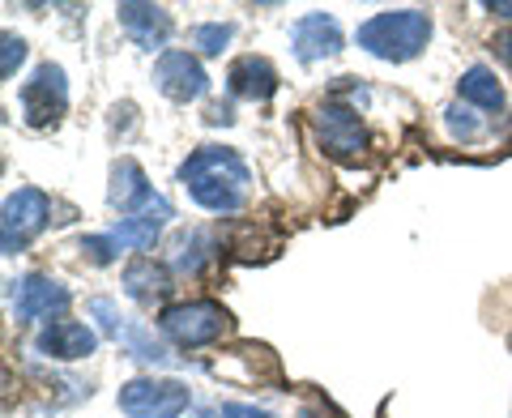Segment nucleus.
I'll return each instance as SVG.
<instances>
[{"mask_svg":"<svg viewBox=\"0 0 512 418\" xmlns=\"http://www.w3.org/2000/svg\"><path fill=\"white\" fill-rule=\"evenodd\" d=\"M180 184L210 214H235L248 201L252 167L231 146H201L180 163Z\"/></svg>","mask_w":512,"mask_h":418,"instance_id":"obj_1","label":"nucleus"},{"mask_svg":"<svg viewBox=\"0 0 512 418\" xmlns=\"http://www.w3.org/2000/svg\"><path fill=\"white\" fill-rule=\"evenodd\" d=\"M355 39L367 56L406 64L414 56H423V47L431 43V18L423 9H384L355 30Z\"/></svg>","mask_w":512,"mask_h":418,"instance_id":"obj_2","label":"nucleus"},{"mask_svg":"<svg viewBox=\"0 0 512 418\" xmlns=\"http://www.w3.org/2000/svg\"><path fill=\"white\" fill-rule=\"evenodd\" d=\"M158 329L184 350H201L214 346L222 333L231 329V312L214 299H192V303H171L158 312Z\"/></svg>","mask_w":512,"mask_h":418,"instance_id":"obj_3","label":"nucleus"},{"mask_svg":"<svg viewBox=\"0 0 512 418\" xmlns=\"http://www.w3.org/2000/svg\"><path fill=\"white\" fill-rule=\"evenodd\" d=\"M52 222V197L39 188H18L5 197L0 214V256H22Z\"/></svg>","mask_w":512,"mask_h":418,"instance_id":"obj_4","label":"nucleus"},{"mask_svg":"<svg viewBox=\"0 0 512 418\" xmlns=\"http://www.w3.org/2000/svg\"><path fill=\"white\" fill-rule=\"evenodd\" d=\"M18 107L30 128L60 124V116L69 111V77H64L60 64L47 60L30 73V82H22V90H18Z\"/></svg>","mask_w":512,"mask_h":418,"instance_id":"obj_5","label":"nucleus"},{"mask_svg":"<svg viewBox=\"0 0 512 418\" xmlns=\"http://www.w3.org/2000/svg\"><path fill=\"white\" fill-rule=\"evenodd\" d=\"M188 406H192V393L184 380L137 376L120 389V410L128 418H180Z\"/></svg>","mask_w":512,"mask_h":418,"instance_id":"obj_6","label":"nucleus"},{"mask_svg":"<svg viewBox=\"0 0 512 418\" xmlns=\"http://www.w3.org/2000/svg\"><path fill=\"white\" fill-rule=\"evenodd\" d=\"M73 303V291L56 278L43 273H22L18 282H9V308L18 325H35V320H52Z\"/></svg>","mask_w":512,"mask_h":418,"instance_id":"obj_7","label":"nucleus"},{"mask_svg":"<svg viewBox=\"0 0 512 418\" xmlns=\"http://www.w3.org/2000/svg\"><path fill=\"white\" fill-rule=\"evenodd\" d=\"M312 124H316V137L325 146V154L342 158V163H350V158H359L367 150V128L350 103H325L312 116Z\"/></svg>","mask_w":512,"mask_h":418,"instance_id":"obj_8","label":"nucleus"},{"mask_svg":"<svg viewBox=\"0 0 512 418\" xmlns=\"http://www.w3.org/2000/svg\"><path fill=\"white\" fill-rule=\"evenodd\" d=\"M154 86L163 90L171 103H197V99H205V90H210V73L201 69V60L192 52L171 47V52H163L154 64Z\"/></svg>","mask_w":512,"mask_h":418,"instance_id":"obj_9","label":"nucleus"},{"mask_svg":"<svg viewBox=\"0 0 512 418\" xmlns=\"http://www.w3.org/2000/svg\"><path fill=\"white\" fill-rule=\"evenodd\" d=\"M99 346V333L82 320H52L35 333V355L56 359V363H73V359H90Z\"/></svg>","mask_w":512,"mask_h":418,"instance_id":"obj_10","label":"nucleus"},{"mask_svg":"<svg viewBox=\"0 0 512 418\" xmlns=\"http://www.w3.org/2000/svg\"><path fill=\"white\" fill-rule=\"evenodd\" d=\"M291 47L303 64L329 60L342 52V26L333 22V13H303V18L291 26Z\"/></svg>","mask_w":512,"mask_h":418,"instance_id":"obj_11","label":"nucleus"},{"mask_svg":"<svg viewBox=\"0 0 512 418\" xmlns=\"http://www.w3.org/2000/svg\"><path fill=\"white\" fill-rule=\"evenodd\" d=\"M175 218V209L167 197H154L141 214L133 218H120L116 227H111V239H116L120 248H133V252H150L158 244V235H163V227Z\"/></svg>","mask_w":512,"mask_h":418,"instance_id":"obj_12","label":"nucleus"},{"mask_svg":"<svg viewBox=\"0 0 512 418\" xmlns=\"http://www.w3.org/2000/svg\"><path fill=\"white\" fill-rule=\"evenodd\" d=\"M116 18L120 26L128 30V39H133L137 47H146V52H154V47H163L171 39V13L158 9V5H141V0H124V5H116Z\"/></svg>","mask_w":512,"mask_h":418,"instance_id":"obj_13","label":"nucleus"},{"mask_svg":"<svg viewBox=\"0 0 512 418\" xmlns=\"http://www.w3.org/2000/svg\"><path fill=\"white\" fill-rule=\"evenodd\" d=\"M227 90L235 94V99L269 103L274 99V90H278V69L265 56H239V60H231V69H227Z\"/></svg>","mask_w":512,"mask_h":418,"instance_id":"obj_14","label":"nucleus"},{"mask_svg":"<svg viewBox=\"0 0 512 418\" xmlns=\"http://www.w3.org/2000/svg\"><path fill=\"white\" fill-rule=\"evenodd\" d=\"M154 197H158V192L150 188L146 171H141L133 158H120V163L111 167V188H107L111 209H120L124 218H133V214H141V209H146Z\"/></svg>","mask_w":512,"mask_h":418,"instance_id":"obj_15","label":"nucleus"},{"mask_svg":"<svg viewBox=\"0 0 512 418\" xmlns=\"http://www.w3.org/2000/svg\"><path fill=\"white\" fill-rule=\"evenodd\" d=\"M124 295L141 303V308H154V303H163L171 295V269L158 265L154 256H137L124 269Z\"/></svg>","mask_w":512,"mask_h":418,"instance_id":"obj_16","label":"nucleus"},{"mask_svg":"<svg viewBox=\"0 0 512 418\" xmlns=\"http://www.w3.org/2000/svg\"><path fill=\"white\" fill-rule=\"evenodd\" d=\"M457 94H461V103L483 107V111H500L504 107V86L495 82V73L487 69V64H470V69L461 73V82H457Z\"/></svg>","mask_w":512,"mask_h":418,"instance_id":"obj_17","label":"nucleus"},{"mask_svg":"<svg viewBox=\"0 0 512 418\" xmlns=\"http://www.w3.org/2000/svg\"><path fill=\"white\" fill-rule=\"evenodd\" d=\"M120 346H124L133 359L150 363V367H171V363H175V355H171L163 342H154V333L141 325V320H128L124 333H120Z\"/></svg>","mask_w":512,"mask_h":418,"instance_id":"obj_18","label":"nucleus"},{"mask_svg":"<svg viewBox=\"0 0 512 418\" xmlns=\"http://www.w3.org/2000/svg\"><path fill=\"white\" fill-rule=\"evenodd\" d=\"M210 261H214V239H210V235H205V231L180 235V244H175V256H171L175 269H180V273H201Z\"/></svg>","mask_w":512,"mask_h":418,"instance_id":"obj_19","label":"nucleus"},{"mask_svg":"<svg viewBox=\"0 0 512 418\" xmlns=\"http://www.w3.org/2000/svg\"><path fill=\"white\" fill-rule=\"evenodd\" d=\"M192 47H197L201 56H222L227 52V43L235 39V26L231 22H201V26H192Z\"/></svg>","mask_w":512,"mask_h":418,"instance_id":"obj_20","label":"nucleus"},{"mask_svg":"<svg viewBox=\"0 0 512 418\" xmlns=\"http://www.w3.org/2000/svg\"><path fill=\"white\" fill-rule=\"evenodd\" d=\"M444 128H448V133H453L457 141H466V146L483 137V124L474 120V107H470V103H453V107H448V111H444Z\"/></svg>","mask_w":512,"mask_h":418,"instance_id":"obj_21","label":"nucleus"},{"mask_svg":"<svg viewBox=\"0 0 512 418\" xmlns=\"http://www.w3.org/2000/svg\"><path fill=\"white\" fill-rule=\"evenodd\" d=\"M86 312L99 320V329H103V337H111V342H120V333H124V325H128V316H120V308L111 299H90L86 303Z\"/></svg>","mask_w":512,"mask_h":418,"instance_id":"obj_22","label":"nucleus"},{"mask_svg":"<svg viewBox=\"0 0 512 418\" xmlns=\"http://www.w3.org/2000/svg\"><path fill=\"white\" fill-rule=\"evenodd\" d=\"M0 43H5V52H0V77H5V82H9V77L22 69V60H26V39H18V35H5Z\"/></svg>","mask_w":512,"mask_h":418,"instance_id":"obj_23","label":"nucleus"},{"mask_svg":"<svg viewBox=\"0 0 512 418\" xmlns=\"http://www.w3.org/2000/svg\"><path fill=\"white\" fill-rule=\"evenodd\" d=\"M82 252L90 256L94 265H111V261H116V252H120V244L111 235H86L82 239Z\"/></svg>","mask_w":512,"mask_h":418,"instance_id":"obj_24","label":"nucleus"},{"mask_svg":"<svg viewBox=\"0 0 512 418\" xmlns=\"http://www.w3.org/2000/svg\"><path fill=\"white\" fill-rule=\"evenodd\" d=\"M222 418H274L269 410H256V406H244V401H227V406L218 410Z\"/></svg>","mask_w":512,"mask_h":418,"instance_id":"obj_25","label":"nucleus"},{"mask_svg":"<svg viewBox=\"0 0 512 418\" xmlns=\"http://www.w3.org/2000/svg\"><path fill=\"white\" fill-rule=\"evenodd\" d=\"M205 124H235L231 103H210V111H205Z\"/></svg>","mask_w":512,"mask_h":418,"instance_id":"obj_26","label":"nucleus"},{"mask_svg":"<svg viewBox=\"0 0 512 418\" xmlns=\"http://www.w3.org/2000/svg\"><path fill=\"white\" fill-rule=\"evenodd\" d=\"M491 47H495V56H500L508 69H512V30H500V35L491 39Z\"/></svg>","mask_w":512,"mask_h":418,"instance_id":"obj_27","label":"nucleus"},{"mask_svg":"<svg viewBox=\"0 0 512 418\" xmlns=\"http://www.w3.org/2000/svg\"><path fill=\"white\" fill-rule=\"evenodd\" d=\"M487 9L495 13V18H512V0H491Z\"/></svg>","mask_w":512,"mask_h":418,"instance_id":"obj_28","label":"nucleus"}]
</instances>
